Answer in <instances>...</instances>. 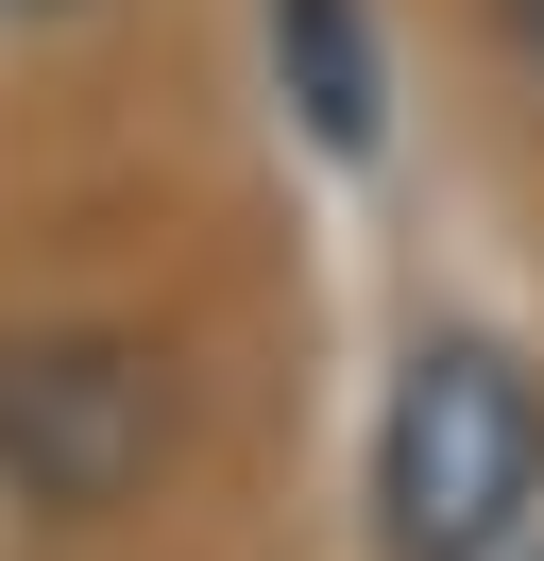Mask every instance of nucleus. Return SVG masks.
Segmentation results:
<instances>
[{
    "instance_id": "obj_1",
    "label": "nucleus",
    "mask_w": 544,
    "mask_h": 561,
    "mask_svg": "<svg viewBox=\"0 0 544 561\" xmlns=\"http://www.w3.org/2000/svg\"><path fill=\"white\" fill-rule=\"evenodd\" d=\"M544 527V375L494 323H426L374 391V561H528Z\"/></svg>"
},
{
    "instance_id": "obj_2",
    "label": "nucleus",
    "mask_w": 544,
    "mask_h": 561,
    "mask_svg": "<svg viewBox=\"0 0 544 561\" xmlns=\"http://www.w3.org/2000/svg\"><path fill=\"white\" fill-rule=\"evenodd\" d=\"M154 425H170V391H154L136 341H34V357H0V477H18L34 511H102V493L154 459Z\"/></svg>"
},
{
    "instance_id": "obj_3",
    "label": "nucleus",
    "mask_w": 544,
    "mask_h": 561,
    "mask_svg": "<svg viewBox=\"0 0 544 561\" xmlns=\"http://www.w3.org/2000/svg\"><path fill=\"white\" fill-rule=\"evenodd\" d=\"M272 85L324 153H374V0H272Z\"/></svg>"
},
{
    "instance_id": "obj_4",
    "label": "nucleus",
    "mask_w": 544,
    "mask_h": 561,
    "mask_svg": "<svg viewBox=\"0 0 544 561\" xmlns=\"http://www.w3.org/2000/svg\"><path fill=\"white\" fill-rule=\"evenodd\" d=\"M494 18H510V51H528V69H544V0H494Z\"/></svg>"
},
{
    "instance_id": "obj_5",
    "label": "nucleus",
    "mask_w": 544,
    "mask_h": 561,
    "mask_svg": "<svg viewBox=\"0 0 544 561\" xmlns=\"http://www.w3.org/2000/svg\"><path fill=\"white\" fill-rule=\"evenodd\" d=\"M0 18H68V0H0Z\"/></svg>"
},
{
    "instance_id": "obj_6",
    "label": "nucleus",
    "mask_w": 544,
    "mask_h": 561,
    "mask_svg": "<svg viewBox=\"0 0 544 561\" xmlns=\"http://www.w3.org/2000/svg\"><path fill=\"white\" fill-rule=\"evenodd\" d=\"M528 561H544V545H528Z\"/></svg>"
}]
</instances>
